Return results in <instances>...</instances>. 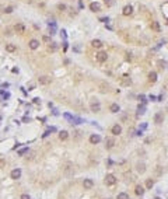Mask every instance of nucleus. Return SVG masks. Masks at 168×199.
<instances>
[{"mask_svg": "<svg viewBox=\"0 0 168 199\" xmlns=\"http://www.w3.org/2000/svg\"><path fill=\"white\" fill-rule=\"evenodd\" d=\"M27 152H28V149H21V150L18 152V154H20V156H22V154H25Z\"/></svg>", "mask_w": 168, "mask_h": 199, "instance_id": "c85d7f7f", "label": "nucleus"}, {"mask_svg": "<svg viewBox=\"0 0 168 199\" xmlns=\"http://www.w3.org/2000/svg\"><path fill=\"white\" fill-rule=\"evenodd\" d=\"M67 138H69V133H67L66 130H62V132H59V139H60V140H66Z\"/></svg>", "mask_w": 168, "mask_h": 199, "instance_id": "6ab92c4d", "label": "nucleus"}, {"mask_svg": "<svg viewBox=\"0 0 168 199\" xmlns=\"http://www.w3.org/2000/svg\"><path fill=\"white\" fill-rule=\"evenodd\" d=\"M42 41H43V42H49V41H51V38H49V37H43Z\"/></svg>", "mask_w": 168, "mask_h": 199, "instance_id": "72a5a7b5", "label": "nucleus"}, {"mask_svg": "<svg viewBox=\"0 0 168 199\" xmlns=\"http://www.w3.org/2000/svg\"><path fill=\"white\" fill-rule=\"evenodd\" d=\"M112 135H115V136H118V135L122 133V126L121 125H113L112 126Z\"/></svg>", "mask_w": 168, "mask_h": 199, "instance_id": "0eeeda50", "label": "nucleus"}, {"mask_svg": "<svg viewBox=\"0 0 168 199\" xmlns=\"http://www.w3.org/2000/svg\"><path fill=\"white\" fill-rule=\"evenodd\" d=\"M104 181H105L107 185H115V184H116V177H115L113 174H107Z\"/></svg>", "mask_w": 168, "mask_h": 199, "instance_id": "f257e3e1", "label": "nucleus"}, {"mask_svg": "<svg viewBox=\"0 0 168 199\" xmlns=\"http://www.w3.org/2000/svg\"><path fill=\"white\" fill-rule=\"evenodd\" d=\"M20 199H31V198H30V195H28V194H22Z\"/></svg>", "mask_w": 168, "mask_h": 199, "instance_id": "7c9ffc66", "label": "nucleus"}, {"mask_svg": "<svg viewBox=\"0 0 168 199\" xmlns=\"http://www.w3.org/2000/svg\"><path fill=\"white\" fill-rule=\"evenodd\" d=\"M57 9L60 10V11H63V10H66V6L65 4H57Z\"/></svg>", "mask_w": 168, "mask_h": 199, "instance_id": "c756f323", "label": "nucleus"}, {"mask_svg": "<svg viewBox=\"0 0 168 199\" xmlns=\"http://www.w3.org/2000/svg\"><path fill=\"white\" fill-rule=\"evenodd\" d=\"M90 10H91V11H94V13H97V11L101 10V6H99V3H91V4H90Z\"/></svg>", "mask_w": 168, "mask_h": 199, "instance_id": "ddd939ff", "label": "nucleus"}, {"mask_svg": "<svg viewBox=\"0 0 168 199\" xmlns=\"http://www.w3.org/2000/svg\"><path fill=\"white\" fill-rule=\"evenodd\" d=\"M99 21H102V22H108V21H109V18H108V17H104V18H101Z\"/></svg>", "mask_w": 168, "mask_h": 199, "instance_id": "f704fd0d", "label": "nucleus"}, {"mask_svg": "<svg viewBox=\"0 0 168 199\" xmlns=\"http://www.w3.org/2000/svg\"><path fill=\"white\" fill-rule=\"evenodd\" d=\"M136 168H137V171H139L140 174H143L144 171H146V165H144V163H139Z\"/></svg>", "mask_w": 168, "mask_h": 199, "instance_id": "a211bd4d", "label": "nucleus"}, {"mask_svg": "<svg viewBox=\"0 0 168 199\" xmlns=\"http://www.w3.org/2000/svg\"><path fill=\"white\" fill-rule=\"evenodd\" d=\"M83 119L81 118H73V123H81Z\"/></svg>", "mask_w": 168, "mask_h": 199, "instance_id": "cd10ccee", "label": "nucleus"}, {"mask_svg": "<svg viewBox=\"0 0 168 199\" xmlns=\"http://www.w3.org/2000/svg\"><path fill=\"white\" fill-rule=\"evenodd\" d=\"M83 186H84V189H91V188L94 186V182H93V179L87 178V179H84V182H83Z\"/></svg>", "mask_w": 168, "mask_h": 199, "instance_id": "39448f33", "label": "nucleus"}, {"mask_svg": "<svg viewBox=\"0 0 168 199\" xmlns=\"http://www.w3.org/2000/svg\"><path fill=\"white\" fill-rule=\"evenodd\" d=\"M119 105L118 104H111V107H109V111L111 112H113V114H116V112H119Z\"/></svg>", "mask_w": 168, "mask_h": 199, "instance_id": "dca6fc26", "label": "nucleus"}, {"mask_svg": "<svg viewBox=\"0 0 168 199\" xmlns=\"http://www.w3.org/2000/svg\"><path fill=\"white\" fill-rule=\"evenodd\" d=\"M139 100H140V101H142V102H146V97H144V95H139Z\"/></svg>", "mask_w": 168, "mask_h": 199, "instance_id": "2f4dec72", "label": "nucleus"}, {"mask_svg": "<svg viewBox=\"0 0 168 199\" xmlns=\"http://www.w3.org/2000/svg\"><path fill=\"white\" fill-rule=\"evenodd\" d=\"M14 28H16V31H17V32H20V34L25 32V27L22 25V24H16V27H14Z\"/></svg>", "mask_w": 168, "mask_h": 199, "instance_id": "2eb2a0df", "label": "nucleus"}, {"mask_svg": "<svg viewBox=\"0 0 168 199\" xmlns=\"http://www.w3.org/2000/svg\"><path fill=\"white\" fill-rule=\"evenodd\" d=\"M90 108H91V111H93V112H99L101 105H99L98 101H93V102H91V105H90Z\"/></svg>", "mask_w": 168, "mask_h": 199, "instance_id": "7ed1b4c3", "label": "nucleus"}, {"mask_svg": "<svg viewBox=\"0 0 168 199\" xmlns=\"http://www.w3.org/2000/svg\"><path fill=\"white\" fill-rule=\"evenodd\" d=\"M153 30L155 31V32H160V24H158V21H153Z\"/></svg>", "mask_w": 168, "mask_h": 199, "instance_id": "5701e85b", "label": "nucleus"}, {"mask_svg": "<svg viewBox=\"0 0 168 199\" xmlns=\"http://www.w3.org/2000/svg\"><path fill=\"white\" fill-rule=\"evenodd\" d=\"M153 185H154V181H153V179H147V181H146V188L151 189V188H153Z\"/></svg>", "mask_w": 168, "mask_h": 199, "instance_id": "a878e982", "label": "nucleus"}, {"mask_svg": "<svg viewBox=\"0 0 168 199\" xmlns=\"http://www.w3.org/2000/svg\"><path fill=\"white\" fill-rule=\"evenodd\" d=\"M13 11V7H6L4 9V13H11Z\"/></svg>", "mask_w": 168, "mask_h": 199, "instance_id": "473e14b6", "label": "nucleus"}, {"mask_svg": "<svg viewBox=\"0 0 168 199\" xmlns=\"http://www.w3.org/2000/svg\"><path fill=\"white\" fill-rule=\"evenodd\" d=\"M113 146H115V140H113V138H107L105 139V147H107V149H112Z\"/></svg>", "mask_w": 168, "mask_h": 199, "instance_id": "9d476101", "label": "nucleus"}, {"mask_svg": "<svg viewBox=\"0 0 168 199\" xmlns=\"http://www.w3.org/2000/svg\"><path fill=\"white\" fill-rule=\"evenodd\" d=\"M149 80H150L151 83H155L157 81V73H155V72H151V73L149 74Z\"/></svg>", "mask_w": 168, "mask_h": 199, "instance_id": "aec40b11", "label": "nucleus"}, {"mask_svg": "<svg viewBox=\"0 0 168 199\" xmlns=\"http://www.w3.org/2000/svg\"><path fill=\"white\" fill-rule=\"evenodd\" d=\"M56 49H57V43H56V42H51V45H49V51H51V52H55Z\"/></svg>", "mask_w": 168, "mask_h": 199, "instance_id": "b1692460", "label": "nucleus"}, {"mask_svg": "<svg viewBox=\"0 0 168 199\" xmlns=\"http://www.w3.org/2000/svg\"><path fill=\"white\" fill-rule=\"evenodd\" d=\"M63 117H65L66 119H69L70 122H73V117H72V115H70V114H65V115H63Z\"/></svg>", "mask_w": 168, "mask_h": 199, "instance_id": "bb28decb", "label": "nucleus"}, {"mask_svg": "<svg viewBox=\"0 0 168 199\" xmlns=\"http://www.w3.org/2000/svg\"><path fill=\"white\" fill-rule=\"evenodd\" d=\"M132 13H133V7H132L130 4L125 6V7H123V10H122V14H123V16H130Z\"/></svg>", "mask_w": 168, "mask_h": 199, "instance_id": "423d86ee", "label": "nucleus"}, {"mask_svg": "<svg viewBox=\"0 0 168 199\" xmlns=\"http://www.w3.org/2000/svg\"><path fill=\"white\" fill-rule=\"evenodd\" d=\"M28 45H30V48L32 49V51H35V49H38V46H39V42L37 41V39H31Z\"/></svg>", "mask_w": 168, "mask_h": 199, "instance_id": "f8f14e48", "label": "nucleus"}, {"mask_svg": "<svg viewBox=\"0 0 168 199\" xmlns=\"http://www.w3.org/2000/svg\"><path fill=\"white\" fill-rule=\"evenodd\" d=\"M6 51H7V52H14V51H16V45L7 43V45H6Z\"/></svg>", "mask_w": 168, "mask_h": 199, "instance_id": "412c9836", "label": "nucleus"}, {"mask_svg": "<svg viewBox=\"0 0 168 199\" xmlns=\"http://www.w3.org/2000/svg\"><path fill=\"white\" fill-rule=\"evenodd\" d=\"M101 142V136L99 135H91L90 136V143L91 144H97V143Z\"/></svg>", "mask_w": 168, "mask_h": 199, "instance_id": "6e6552de", "label": "nucleus"}, {"mask_svg": "<svg viewBox=\"0 0 168 199\" xmlns=\"http://www.w3.org/2000/svg\"><path fill=\"white\" fill-rule=\"evenodd\" d=\"M146 112V107L144 105H140L139 104V108H137V114L139 115H143V114Z\"/></svg>", "mask_w": 168, "mask_h": 199, "instance_id": "4be33fe9", "label": "nucleus"}, {"mask_svg": "<svg viewBox=\"0 0 168 199\" xmlns=\"http://www.w3.org/2000/svg\"><path fill=\"white\" fill-rule=\"evenodd\" d=\"M163 121H164V115L161 112H157L154 115V122L157 125H160V123H163Z\"/></svg>", "mask_w": 168, "mask_h": 199, "instance_id": "1a4fd4ad", "label": "nucleus"}, {"mask_svg": "<svg viewBox=\"0 0 168 199\" xmlns=\"http://www.w3.org/2000/svg\"><path fill=\"white\" fill-rule=\"evenodd\" d=\"M116 199H129V195L125 194V192H121V194L116 196Z\"/></svg>", "mask_w": 168, "mask_h": 199, "instance_id": "393cba45", "label": "nucleus"}, {"mask_svg": "<svg viewBox=\"0 0 168 199\" xmlns=\"http://www.w3.org/2000/svg\"><path fill=\"white\" fill-rule=\"evenodd\" d=\"M108 59V53L104 52V51H101V52L97 53V60L99 62V63H104V62H107Z\"/></svg>", "mask_w": 168, "mask_h": 199, "instance_id": "f03ea898", "label": "nucleus"}, {"mask_svg": "<svg viewBox=\"0 0 168 199\" xmlns=\"http://www.w3.org/2000/svg\"><path fill=\"white\" fill-rule=\"evenodd\" d=\"M38 80H39V83H41V84H49V83L52 81V79L48 77V76H41Z\"/></svg>", "mask_w": 168, "mask_h": 199, "instance_id": "9b49d317", "label": "nucleus"}, {"mask_svg": "<svg viewBox=\"0 0 168 199\" xmlns=\"http://www.w3.org/2000/svg\"><path fill=\"white\" fill-rule=\"evenodd\" d=\"M10 177L13 178V179H18V178L21 177V170H20V168H16V170H13V171L10 173Z\"/></svg>", "mask_w": 168, "mask_h": 199, "instance_id": "20e7f679", "label": "nucleus"}, {"mask_svg": "<svg viewBox=\"0 0 168 199\" xmlns=\"http://www.w3.org/2000/svg\"><path fill=\"white\" fill-rule=\"evenodd\" d=\"M91 45L94 48H101L102 46V42H101L99 39H93V41H91Z\"/></svg>", "mask_w": 168, "mask_h": 199, "instance_id": "f3484780", "label": "nucleus"}, {"mask_svg": "<svg viewBox=\"0 0 168 199\" xmlns=\"http://www.w3.org/2000/svg\"><path fill=\"white\" fill-rule=\"evenodd\" d=\"M134 192H136V195H139V196H142V195L144 194V188H143L142 185H137L136 188H134Z\"/></svg>", "mask_w": 168, "mask_h": 199, "instance_id": "4468645a", "label": "nucleus"}, {"mask_svg": "<svg viewBox=\"0 0 168 199\" xmlns=\"http://www.w3.org/2000/svg\"><path fill=\"white\" fill-rule=\"evenodd\" d=\"M34 102H35V104H38V102H41V100H39V98H34Z\"/></svg>", "mask_w": 168, "mask_h": 199, "instance_id": "c9c22d12", "label": "nucleus"}]
</instances>
